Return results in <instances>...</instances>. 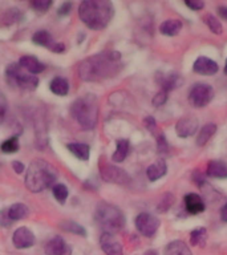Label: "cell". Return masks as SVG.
Returning <instances> with one entry per match:
<instances>
[{
  "label": "cell",
  "instance_id": "obj_49",
  "mask_svg": "<svg viewBox=\"0 0 227 255\" xmlns=\"http://www.w3.org/2000/svg\"><path fill=\"white\" fill-rule=\"evenodd\" d=\"M223 71H225V75H227V59H226V64H225V69H223Z\"/></svg>",
  "mask_w": 227,
  "mask_h": 255
},
{
  "label": "cell",
  "instance_id": "obj_30",
  "mask_svg": "<svg viewBox=\"0 0 227 255\" xmlns=\"http://www.w3.org/2000/svg\"><path fill=\"white\" fill-rule=\"evenodd\" d=\"M20 19V12L17 8H9L7 11L4 12L3 15H1V19L0 21L3 24V25H9V24L16 23L17 20Z\"/></svg>",
  "mask_w": 227,
  "mask_h": 255
},
{
  "label": "cell",
  "instance_id": "obj_39",
  "mask_svg": "<svg viewBox=\"0 0 227 255\" xmlns=\"http://www.w3.org/2000/svg\"><path fill=\"white\" fill-rule=\"evenodd\" d=\"M143 124H145V127L149 131H150L151 134H155L157 133V123H155V120L150 116H147L146 119L143 120Z\"/></svg>",
  "mask_w": 227,
  "mask_h": 255
},
{
  "label": "cell",
  "instance_id": "obj_8",
  "mask_svg": "<svg viewBox=\"0 0 227 255\" xmlns=\"http://www.w3.org/2000/svg\"><path fill=\"white\" fill-rule=\"evenodd\" d=\"M100 174H101V178L107 182L125 185L130 181V177L126 171L108 162H100Z\"/></svg>",
  "mask_w": 227,
  "mask_h": 255
},
{
  "label": "cell",
  "instance_id": "obj_24",
  "mask_svg": "<svg viewBox=\"0 0 227 255\" xmlns=\"http://www.w3.org/2000/svg\"><path fill=\"white\" fill-rule=\"evenodd\" d=\"M129 147H130V145H129V141H127V139H118L117 143H115V151L113 153V155H112V159H113L114 162H122L123 159L126 158L127 153H129Z\"/></svg>",
  "mask_w": 227,
  "mask_h": 255
},
{
  "label": "cell",
  "instance_id": "obj_47",
  "mask_svg": "<svg viewBox=\"0 0 227 255\" xmlns=\"http://www.w3.org/2000/svg\"><path fill=\"white\" fill-rule=\"evenodd\" d=\"M218 13L222 16L223 19L227 20V7H223V5H221V7L218 8Z\"/></svg>",
  "mask_w": 227,
  "mask_h": 255
},
{
  "label": "cell",
  "instance_id": "obj_6",
  "mask_svg": "<svg viewBox=\"0 0 227 255\" xmlns=\"http://www.w3.org/2000/svg\"><path fill=\"white\" fill-rule=\"evenodd\" d=\"M5 77L9 85L23 91H33L39 85L37 76L21 71L19 64H9L5 71Z\"/></svg>",
  "mask_w": 227,
  "mask_h": 255
},
{
  "label": "cell",
  "instance_id": "obj_14",
  "mask_svg": "<svg viewBox=\"0 0 227 255\" xmlns=\"http://www.w3.org/2000/svg\"><path fill=\"white\" fill-rule=\"evenodd\" d=\"M47 255H71V247L61 237H55L45 245Z\"/></svg>",
  "mask_w": 227,
  "mask_h": 255
},
{
  "label": "cell",
  "instance_id": "obj_48",
  "mask_svg": "<svg viewBox=\"0 0 227 255\" xmlns=\"http://www.w3.org/2000/svg\"><path fill=\"white\" fill-rule=\"evenodd\" d=\"M145 255H158V254H157V251L155 250H149L145 253Z\"/></svg>",
  "mask_w": 227,
  "mask_h": 255
},
{
  "label": "cell",
  "instance_id": "obj_34",
  "mask_svg": "<svg viewBox=\"0 0 227 255\" xmlns=\"http://www.w3.org/2000/svg\"><path fill=\"white\" fill-rule=\"evenodd\" d=\"M61 227H63L64 230L69 231V233H75V234H79V235H87V231H85V229H84L81 225H79V223L76 222H65L64 225H61Z\"/></svg>",
  "mask_w": 227,
  "mask_h": 255
},
{
  "label": "cell",
  "instance_id": "obj_1",
  "mask_svg": "<svg viewBox=\"0 0 227 255\" xmlns=\"http://www.w3.org/2000/svg\"><path fill=\"white\" fill-rule=\"evenodd\" d=\"M121 67L119 52H101L80 63L79 75L85 81H101L117 75Z\"/></svg>",
  "mask_w": 227,
  "mask_h": 255
},
{
  "label": "cell",
  "instance_id": "obj_46",
  "mask_svg": "<svg viewBox=\"0 0 227 255\" xmlns=\"http://www.w3.org/2000/svg\"><path fill=\"white\" fill-rule=\"evenodd\" d=\"M221 219H222L223 222H227V202L221 209Z\"/></svg>",
  "mask_w": 227,
  "mask_h": 255
},
{
  "label": "cell",
  "instance_id": "obj_28",
  "mask_svg": "<svg viewBox=\"0 0 227 255\" xmlns=\"http://www.w3.org/2000/svg\"><path fill=\"white\" fill-rule=\"evenodd\" d=\"M207 241V230L205 227H198L190 233V243L194 246L203 247Z\"/></svg>",
  "mask_w": 227,
  "mask_h": 255
},
{
  "label": "cell",
  "instance_id": "obj_37",
  "mask_svg": "<svg viewBox=\"0 0 227 255\" xmlns=\"http://www.w3.org/2000/svg\"><path fill=\"white\" fill-rule=\"evenodd\" d=\"M157 147H158V153H161V154H166L167 151H169L166 137L163 134L157 135Z\"/></svg>",
  "mask_w": 227,
  "mask_h": 255
},
{
  "label": "cell",
  "instance_id": "obj_22",
  "mask_svg": "<svg viewBox=\"0 0 227 255\" xmlns=\"http://www.w3.org/2000/svg\"><path fill=\"white\" fill-rule=\"evenodd\" d=\"M217 131V125L215 124H206L201 128L198 135H197V145L198 146H205L213 135Z\"/></svg>",
  "mask_w": 227,
  "mask_h": 255
},
{
  "label": "cell",
  "instance_id": "obj_4",
  "mask_svg": "<svg viewBox=\"0 0 227 255\" xmlns=\"http://www.w3.org/2000/svg\"><path fill=\"white\" fill-rule=\"evenodd\" d=\"M71 113L80 127L91 130L97 124V116H99L97 99L93 95H84L72 104Z\"/></svg>",
  "mask_w": 227,
  "mask_h": 255
},
{
  "label": "cell",
  "instance_id": "obj_12",
  "mask_svg": "<svg viewBox=\"0 0 227 255\" xmlns=\"http://www.w3.org/2000/svg\"><path fill=\"white\" fill-rule=\"evenodd\" d=\"M12 242L16 249H29L35 245V235L27 227H19L13 233Z\"/></svg>",
  "mask_w": 227,
  "mask_h": 255
},
{
  "label": "cell",
  "instance_id": "obj_18",
  "mask_svg": "<svg viewBox=\"0 0 227 255\" xmlns=\"http://www.w3.org/2000/svg\"><path fill=\"white\" fill-rule=\"evenodd\" d=\"M19 65L24 68L28 73H31V75H37V73L44 71L43 64L40 63L39 60L33 57V56H23L19 60Z\"/></svg>",
  "mask_w": 227,
  "mask_h": 255
},
{
  "label": "cell",
  "instance_id": "obj_33",
  "mask_svg": "<svg viewBox=\"0 0 227 255\" xmlns=\"http://www.w3.org/2000/svg\"><path fill=\"white\" fill-rule=\"evenodd\" d=\"M53 195H55V198L59 201L60 203L65 202V199L68 198V189L65 185L63 183H57L53 186Z\"/></svg>",
  "mask_w": 227,
  "mask_h": 255
},
{
  "label": "cell",
  "instance_id": "obj_23",
  "mask_svg": "<svg viewBox=\"0 0 227 255\" xmlns=\"http://www.w3.org/2000/svg\"><path fill=\"white\" fill-rule=\"evenodd\" d=\"M68 149L71 151L72 154H75L76 157L81 161H88L89 159V155H91V149L88 146L87 143H68Z\"/></svg>",
  "mask_w": 227,
  "mask_h": 255
},
{
  "label": "cell",
  "instance_id": "obj_3",
  "mask_svg": "<svg viewBox=\"0 0 227 255\" xmlns=\"http://www.w3.org/2000/svg\"><path fill=\"white\" fill-rule=\"evenodd\" d=\"M57 178L56 169L44 159H36L29 165L25 174V186L32 193H40L51 187Z\"/></svg>",
  "mask_w": 227,
  "mask_h": 255
},
{
  "label": "cell",
  "instance_id": "obj_45",
  "mask_svg": "<svg viewBox=\"0 0 227 255\" xmlns=\"http://www.w3.org/2000/svg\"><path fill=\"white\" fill-rule=\"evenodd\" d=\"M64 49H65V47H64V44H61V43H55V44H53V47L51 48V51L57 52V53L63 52Z\"/></svg>",
  "mask_w": 227,
  "mask_h": 255
},
{
  "label": "cell",
  "instance_id": "obj_17",
  "mask_svg": "<svg viewBox=\"0 0 227 255\" xmlns=\"http://www.w3.org/2000/svg\"><path fill=\"white\" fill-rule=\"evenodd\" d=\"M159 85L162 88V91L169 92L174 91L175 88H179L182 85L183 80L178 73H169V75H163L158 80Z\"/></svg>",
  "mask_w": 227,
  "mask_h": 255
},
{
  "label": "cell",
  "instance_id": "obj_29",
  "mask_svg": "<svg viewBox=\"0 0 227 255\" xmlns=\"http://www.w3.org/2000/svg\"><path fill=\"white\" fill-rule=\"evenodd\" d=\"M203 20H205V24H206L207 27H209V29H210L213 33H215V35H222V24H221V21H219L214 15H210V13H209V15H206L203 17Z\"/></svg>",
  "mask_w": 227,
  "mask_h": 255
},
{
  "label": "cell",
  "instance_id": "obj_35",
  "mask_svg": "<svg viewBox=\"0 0 227 255\" xmlns=\"http://www.w3.org/2000/svg\"><path fill=\"white\" fill-rule=\"evenodd\" d=\"M167 95H169L167 92H165L161 89V91H159L158 93H157V95L153 97V100H151V104H153L155 108L162 107V105H165V104H166L167 99H169V96Z\"/></svg>",
  "mask_w": 227,
  "mask_h": 255
},
{
  "label": "cell",
  "instance_id": "obj_38",
  "mask_svg": "<svg viewBox=\"0 0 227 255\" xmlns=\"http://www.w3.org/2000/svg\"><path fill=\"white\" fill-rule=\"evenodd\" d=\"M185 5L193 9V11H199V9H202L205 7V3L202 0H185Z\"/></svg>",
  "mask_w": 227,
  "mask_h": 255
},
{
  "label": "cell",
  "instance_id": "obj_13",
  "mask_svg": "<svg viewBox=\"0 0 227 255\" xmlns=\"http://www.w3.org/2000/svg\"><path fill=\"white\" fill-rule=\"evenodd\" d=\"M100 246L107 255H123L122 246L113 234L104 233L100 238Z\"/></svg>",
  "mask_w": 227,
  "mask_h": 255
},
{
  "label": "cell",
  "instance_id": "obj_2",
  "mask_svg": "<svg viewBox=\"0 0 227 255\" xmlns=\"http://www.w3.org/2000/svg\"><path fill=\"white\" fill-rule=\"evenodd\" d=\"M114 15V7L108 0H85L80 4L79 16L91 29H104Z\"/></svg>",
  "mask_w": 227,
  "mask_h": 255
},
{
  "label": "cell",
  "instance_id": "obj_25",
  "mask_svg": "<svg viewBox=\"0 0 227 255\" xmlns=\"http://www.w3.org/2000/svg\"><path fill=\"white\" fill-rule=\"evenodd\" d=\"M49 89L57 96H67L69 92V84L68 80L64 77H55L49 84Z\"/></svg>",
  "mask_w": 227,
  "mask_h": 255
},
{
  "label": "cell",
  "instance_id": "obj_9",
  "mask_svg": "<svg viewBox=\"0 0 227 255\" xmlns=\"http://www.w3.org/2000/svg\"><path fill=\"white\" fill-rule=\"evenodd\" d=\"M159 225H161L159 219L155 215L150 214V213H141L135 218V227H137V230L143 237H147V238L154 237L157 230H158Z\"/></svg>",
  "mask_w": 227,
  "mask_h": 255
},
{
  "label": "cell",
  "instance_id": "obj_10",
  "mask_svg": "<svg viewBox=\"0 0 227 255\" xmlns=\"http://www.w3.org/2000/svg\"><path fill=\"white\" fill-rule=\"evenodd\" d=\"M198 129V120L193 116H187L178 120V123L175 125V131L177 135L181 138H187L190 135L195 134V131Z\"/></svg>",
  "mask_w": 227,
  "mask_h": 255
},
{
  "label": "cell",
  "instance_id": "obj_26",
  "mask_svg": "<svg viewBox=\"0 0 227 255\" xmlns=\"http://www.w3.org/2000/svg\"><path fill=\"white\" fill-rule=\"evenodd\" d=\"M29 210L28 207L24 205V203H15L12 205L9 209H8L7 214L9 217L11 221H20V219H24L28 215Z\"/></svg>",
  "mask_w": 227,
  "mask_h": 255
},
{
  "label": "cell",
  "instance_id": "obj_16",
  "mask_svg": "<svg viewBox=\"0 0 227 255\" xmlns=\"http://www.w3.org/2000/svg\"><path fill=\"white\" fill-rule=\"evenodd\" d=\"M206 174L211 178H227V163L221 159H213L207 165Z\"/></svg>",
  "mask_w": 227,
  "mask_h": 255
},
{
  "label": "cell",
  "instance_id": "obj_31",
  "mask_svg": "<svg viewBox=\"0 0 227 255\" xmlns=\"http://www.w3.org/2000/svg\"><path fill=\"white\" fill-rule=\"evenodd\" d=\"M0 149H1V151H4V153H8V154L16 153V151L19 150V139H17V137H11V138L5 139V141L1 143Z\"/></svg>",
  "mask_w": 227,
  "mask_h": 255
},
{
  "label": "cell",
  "instance_id": "obj_43",
  "mask_svg": "<svg viewBox=\"0 0 227 255\" xmlns=\"http://www.w3.org/2000/svg\"><path fill=\"white\" fill-rule=\"evenodd\" d=\"M72 8V3H64L61 4V7L59 8V15H68L69 11H71Z\"/></svg>",
  "mask_w": 227,
  "mask_h": 255
},
{
  "label": "cell",
  "instance_id": "obj_19",
  "mask_svg": "<svg viewBox=\"0 0 227 255\" xmlns=\"http://www.w3.org/2000/svg\"><path fill=\"white\" fill-rule=\"evenodd\" d=\"M167 173V165L165 159H158L157 162L151 163L150 166L146 169L147 178L150 181H157V179L162 178L163 175Z\"/></svg>",
  "mask_w": 227,
  "mask_h": 255
},
{
  "label": "cell",
  "instance_id": "obj_15",
  "mask_svg": "<svg viewBox=\"0 0 227 255\" xmlns=\"http://www.w3.org/2000/svg\"><path fill=\"white\" fill-rule=\"evenodd\" d=\"M183 202H185L186 210L193 215L201 214L206 209V205L203 202V199L201 198V195L195 194V193H189V194L185 195Z\"/></svg>",
  "mask_w": 227,
  "mask_h": 255
},
{
  "label": "cell",
  "instance_id": "obj_11",
  "mask_svg": "<svg viewBox=\"0 0 227 255\" xmlns=\"http://www.w3.org/2000/svg\"><path fill=\"white\" fill-rule=\"evenodd\" d=\"M193 71H194L197 75L213 76L215 75V73H218L219 67H218V64L215 63L214 60H211L210 57L201 56V57H198V59L194 61Z\"/></svg>",
  "mask_w": 227,
  "mask_h": 255
},
{
  "label": "cell",
  "instance_id": "obj_5",
  "mask_svg": "<svg viewBox=\"0 0 227 255\" xmlns=\"http://www.w3.org/2000/svg\"><path fill=\"white\" fill-rule=\"evenodd\" d=\"M96 222L103 227L105 233L113 234L125 226V217L118 207L108 202H100L95 211Z\"/></svg>",
  "mask_w": 227,
  "mask_h": 255
},
{
  "label": "cell",
  "instance_id": "obj_21",
  "mask_svg": "<svg viewBox=\"0 0 227 255\" xmlns=\"http://www.w3.org/2000/svg\"><path fill=\"white\" fill-rule=\"evenodd\" d=\"M165 255H193V253L183 241H173L165 249Z\"/></svg>",
  "mask_w": 227,
  "mask_h": 255
},
{
  "label": "cell",
  "instance_id": "obj_44",
  "mask_svg": "<svg viewBox=\"0 0 227 255\" xmlns=\"http://www.w3.org/2000/svg\"><path fill=\"white\" fill-rule=\"evenodd\" d=\"M12 167H13V170L17 173V174H21L24 171V165L20 161H13L12 162Z\"/></svg>",
  "mask_w": 227,
  "mask_h": 255
},
{
  "label": "cell",
  "instance_id": "obj_40",
  "mask_svg": "<svg viewBox=\"0 0 227 255\" xmlns=\"http://www.w3.org/2000/svg\"><path fill=\"white\" fill-rule=\"evenodd\" d=\"M5 113H7V100H5L3 93L0 92V123H3Z\"/></svg>",
  "mask_w": 227,
  "mask_h": 255
},
{
  "label": "cell",
  "instance_id": "obj_27",
  "mask_svg": "<svg viewBox=\"0 0 227 255\" xmlns=\"http://www.w3.org/2000/svg\"><path fill=\"white\" fill-rule=\"evenodd\" d=\"M32 41L37 45H41V47H47L51 49L53 47V39H52L51 33L48 31H37L35 35L32 36Z\"/></svg>",
  "mask_w": 227,
  "mask_h": 255
},
{
  "label": "cell",
  "instance_id": "obj_42",
  "mask_svg": "<svg viewBox=\"0 0 227 255\" xmlns=\"http://www.w3.org/2000/svg\"><path fill=\"white\" fill-rule=\"evenodd\" d=\"M12 221L8 217L7 211H0V226H11Z\"/></svg>",
  "mask_w": 227,
  "mask_h": 255
},
{
  "label": "cell",
  "instance_id": "obj_20",
  "mask_svg": "<svg viewBox=\"0 0 227 255\" xmlns=\"http://www.w3.org/2000/svg\"><path fill=\"white\" fill-rule=\"evenodd\" d=\"M181 29H182V21L178 19H167L159 25V32L165 36H177Z\"/></svg>",
  "mask_w": 227,
  "mask_h": 255
},
{
  "label": "cell",
  "instance_id": "obj_32",
  "mask_svg": "<svg viewBox=\"0 0 227 255\" xmlns=\"http://www.w3.org/2000/svg\"><path fill=\"white\" fill-rule=\"evenodd\" d=\"M174 195L171 194V193H166V194L162 197V199L159 201L157 209H158V211H161V213H166V211L171 207V205L174 203Z\"/></svg>",
  "mask_w": 227,
  "mask_h": 255
},
{
  "label": "cell",
  "instance_id": "obj_36",
  "mask_svg": "<svg viewBox=\"0 0 227 255\" xmlns=\"http://www.w3.org/2000/svg\"><path fill=\"white\" fill-rule=\"evenodd\" d=\"M31 5L37 12H47L48 8L52 5V1H49V0H35V1H32Z\"/></svg>",
  "mask_w": 227,
  "mask_h": 255
},
{
  "label": "cell",
  "instance_id": "obj_7",
  "mask_svg": "<svg viewBox=\"0 0 227 255\" xmlns=\"http://www.w3.org/2000/svg\"><path fill=\"white\" fill-rule=\"evenodd\" d=\"M214 97V89L209 84H195L189 93V101L194 108H203Z\"/></svg>",
  "mask_w": 227,
  "mask_h": 255
},
{
  "label": "cell",
  "instance_id": "obj_41",
  "mask_svg": "<svg viewBox=\"0 0 227 255\" xmlns=\"http://www.w3.org/2000/svg\"><path fill=\"white\" fill-rule=\"evenodd\" d=\"M191 178H193V182H194L197 186H202L203 183H205V175H203L199 170L193 171V177H191Z\"/></svg>",
  "mask_w": 227,
  "mask_h": 255
}]
</instances>
